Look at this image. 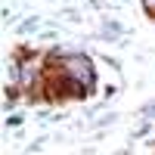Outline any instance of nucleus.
<instances>
[{"mask_svg":"<svg viewBox=\"0 0 155 155\" xmlns=\"http://www.w3.org/2000/svg\"><path fill=\"white\" fill-rule=\"evenodd\" d=\"M62 68H65L68 74H74V81H81V78H84V84L93 81L90 65H87V59H84V56H71V59H65V65H62Z\"/></svg>","mask_w":155,"mask_h":155,"instance_id":"1","label":"nucleus"},{"mask_svg":"<svg viewBox=\"0 0 155 155\" xmlns=\"http://www.w3.org/2000/svg\"><path fill=\"white\" fill-rule=\"evenodd\" d=\"M146 6H149V9H155V0H146Z\"/></svg>","mask_w":155,"mask_h":155,"instance_id":"2","label":"nucleus"}]
</instances>
